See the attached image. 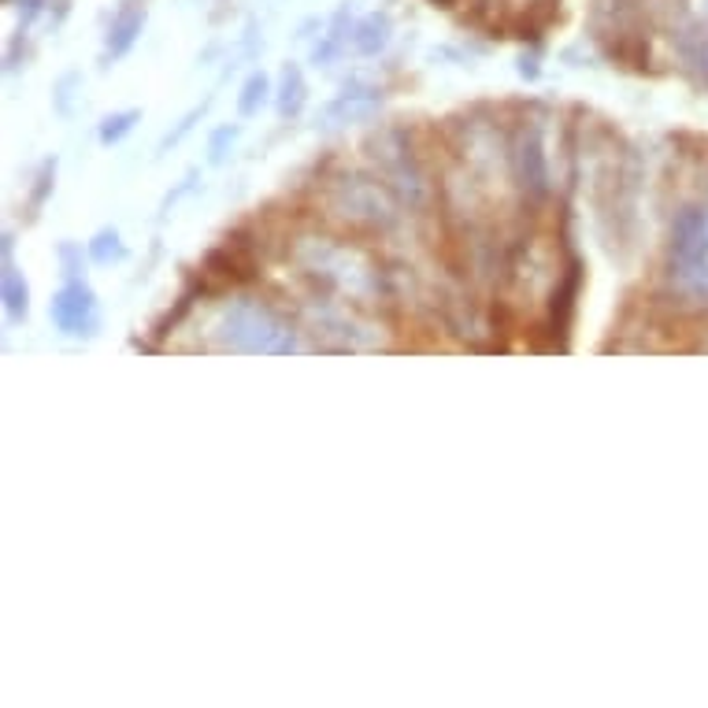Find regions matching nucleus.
<instances>
[{"mask_svg": "<svg viewBox=\"0 0 708 708\" xmlns=\"http://www.w3.org/2000/svg\"><path fill=\"white\" fill-rule=\"evenodd\" d=\"M134 119H137V112H123V115L105 119V126H100V142H105V145L119 142V137H123L134 126Z\"/></svg>", "mask_w": 708, "mask_h": 708, "instance_id": "7", "label": "nucleus"}, {"mask_svg": "<svg viewBox=\"0 0 708 708\" xmlns=\"http://www.w3.org/2000/svg\"><path fill=\"white\" fill-rule=\"evenodd\" d=\"M94 256H97L100 264H105V260H112V256H115V260H119V256H123V245H119V234H115V230H105V234L97 237Z\"/></svg>", "mask_w": 708, "mask_h": 708, "instance_id": "9", "label": "nucleus"}, {"mask_svg": "<svg viewBox=\"0 0 708 708\" xmlns=\"http://www.w3.org/2000/svg\"><path fill=\"white\" fill-rule=\"evenodd\" d=\"M671 268L689 290H708V216L701 208L679 211L671 230Z\"/></svg>", "mask_w": 708, "mask_h": 708, "instance_id": "2", "label": "nucleus"}, {"mask_svg": "<svg viewBox=\"0 0 708 708\" xmlns=\"http://www.w3.org/2000/svg\"><path fill=\"white\" fill-rule=\"evenodd\" d=\"M223 345L237 353H293V330L260 305H234L223 316Z\"/></svg>", "mask_w": 708, "mask_h": 708, "instance_id": "1", "label": "nucleus"}, {"mask_svg": "<svg viewBox=\"0 0 708 708\" xmlns=\"http://www.w3.org/2000/svg\"><path fill=\"white\" fill-rule=\"evenodd\" d=\"M52 324H57L63 334H94L97 327V301L82 282H68L57 301H52Z\"/></svg>", "mask_w": 708, "mask_h": 708, "instance_id": "3", "label": "nucleus"}, {"mask_svg": "<svg viewBox=\"0 0 708 708\" xmlns=\"http://www.w3.org/2000/svg\"><path fill=\"white\" fill-rule=\"evenodd\" d=\"M142 30V15H126V20H119V26H115V57L119 52H126L131 49V41H134V34Z\"/></svg>", "mask_w": 708, "mask_h": 708, "instance_id": "8", "label": "nucleus"}, {"mask_svg": "<svg viewBox=\"0 0 708 708\" xmlns=\"http://www.w3.org/2000/svg\"><path fill=\"white\" fill-rule=\"evenodd\" d=\"M264 97H268V78H264V75H253L249 82H245V94H242V100H237V108H242V115H253L256 108L264 105Z\"/></svg>", "mask_w": 708, "mask_h": 708, "instance_id": "6", "label": "nucleus"}, {"mask_svg": "<svg viewBox=\"0 0 708 708\" xmlns=\"http://www.w3.org/2000/svg\"><path fill=\"white\" fill-rule=\"evenodd\" d=\"M523 179L530 182V190L535 193H546V160H541V149H538L535 137L523 145Z\"/></svg>", "mask_w": 708, "mask_h": 708, "instance_id": "4", "label": "nucleus"}, {"mask_svg": "<svg viewBox=\"0 0 708 708\" xmlns=\"http://www.w3.org/2000/svg\"><path fill=\"white\" fill-rule=\"evenodd\" d=\"M4 305L15 319L26 316V286L20 282V274L12 271V260H8V271H4Z\"/></svg>", "mask_w": 708, "mask_h": 708, "instance_id": "5", "label": "nucleus"}]
</instances>
